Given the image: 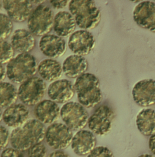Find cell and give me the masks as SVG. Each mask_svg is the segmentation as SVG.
Instances as JSON below:
<instances>
[{"label":"cell","instance_id":"6da1fadb","mask_svg":"<svg viewBox=\"0 0 155 157\" xmlns=\"http://www.w3.org/2000/svg\"><path fill=\"white\" fill-rule=\"evenodd\" d=\"M46 133L43 124L36 119H29L22 126L12 130L10 142L13 147L26 151L33 145L41 143L45 139Z\"/></svg>","mask_w":155,"mask_h":157},{"label":"cell","instance_id":"7a4b0ae2","mask_svg":"<svg viewBox=\"0 0 155 157\" xmlns=\"http://www.w3.org/2000/svg\"><path fill=\"white\" fill-rule=\"evenodd\" d=\"M78 101L85 108H93L102 100L100 81L94 74L86 72L76 78L74 84Z\"/></svg>","mask_w":155,"mask_h":157},{"label":"cell","instance_id":"3957f363","mask_svg":"<svg viewBox=\"0 0 155 157\" xmlns=\"http://www.w3.org/2000/svg\"><path fill=\"white\" fill-rule=\"evenodd\" d=\"M68 9L81 29L92 30L101 21V11L94 1L72 0L69 2Z\"/></svg>","mask_w":155,"mask_h":157},{"label":"cell","instance_id":"277c9868","mask_svg":"<svg viewBox=\"0 0 155 157\" xmlns=\"http://www.w3.org/2000/svg\"><path fill=\"white\" fill-rule=\"evenodd\" d=\"M38 66L36 59L33 55L19 54L7 64L6 76L13 83L21 84L34 77Z\"/></svg>","mask_w":155,"mask_h":157},{"label":"cell","instance_id":"5b68a950","mask_svg":"<svg viewBox=\"0 0 155 157\" xmlns=\"http://www.w3.org/2000/svg\"><path fill=\"white\" fill-rule=\"evenodd\" d=\"M54 18L53 11L49 7L44 4L38 5L28 19V30L35 36L48 34L53 28Z\"/></svg>","mask_w":155,"mask_h":157},{"label":"cell","instance_id":"8992f818","mask_svg":"<svg viewBox=\"0 0 155 157\" xmlns=\"http://www.w3.org/2000/svg\"><path fill=\"white\" fill-rule=\"evenodd\" d=\"M60 116L64 124L72 131H79L88 124L89 115L79 103L70 101L64 104L60 110Z\"/></svg>","mask_w":155,"mask_h":157},{"label":"cell","instance_id":"52a82bcc","mask_svg":"<svg viewBox=\"0 0 155 157\" xmlns=\"http://www.w3.org/2000/svg\"><path fill=\"white\" fill-rule=\"evenodd\" d=\"M46 90V85L44 80L34 76L20 84L18 89V98L26 106H35L42 101Z\"/></svg>","mask_w":155,"mask_h":157},{"label":"cell","instance_id":"ba28073f","mask_svg":"<svg viewBox=\"0 0 155 157\" xmlns=\"http://www.w3.org/2000/svg\"><path fill=\"white\" fill-rule=\"evenodd\" d=\"M115 113L111 107L102 105L89 117L88 125L92 132L99 136L107 135L112 129Z\"/></svg>","mask_w":155,"mask_h":157},{"label":"cell","instance_id":"9c48e42d","mask_svg":"<svg viewBox=\"0 0 155 157\" xmlns=\"http://www.w3.org/2000/svg\"><path fill=\"white\" fill-rule=\"evenodd\" d=\"M73 136L72 130L65 124L55 123L50 125L46 129L45 139L50 147L62 150L71 144Z\"/></svg>","mask_w":155,"mask_h":157},{"label":"cell","instance_id":"30bf717a","mask_svg":"<svg viewBox=\"0 0 155 157\" xmlns=\"http://www.w3.org/2000/svg\"><path fill=\"white\" fill-rule=\"evenodd\" d=\"M95 44V39L91 33L81 30L74 32L70 36L68 46L71 51L78 56H87L92 52Z\"/></svg>","mask_w":155,"mask_h":157},{"label":"cell","instance_id":"8fae6325","mask_svg":"<svg viewBox=\"0 0 155 157\" xmlns=\"http://www.w3.org/2000/svg\"><path fill=\"white\" fill-rule=\"evenodd\" d=\"M134 21L139 27L155 33V2L141 1L133 11Z\"/></svg>","mask_w":155,"mask_h":157},{"label":"cell","instance_id":"7c38bea8","mask_svg":"<svg viewBox=\"0 0 155 157\" xmlns=\"http://www.w3.org/2000/svg\"><path fill=\"white\" fill-rule=\"evenodd\" d=\"M132 96L135 102L140 106L148 107L155 104V80H142L133 87Z\"/></svg>","mask_w":155,"mask_h":157},{"label":"cell","instance_id":"4fadbf2b","mask_svg":"<svg viewBox=\"0 0 155 157\" xmlns=\"http://www.w3.org/2000/svg\"><path fill=\"white\" fill-rule=\"evenodd\" d=\"M74 85L67 79L58 80L51 82L47 89V94L50 100L57 103L68 102L74 96Z\"/></svg>","mask_w":155,"mask_h":157},{"label":"cell","instance_id":"5bb4252c","mask_svg":"<svg viewBox=\"0 0 155 157\" xmlns=\"http://www.w3.org/2000/svg\"><path fill=\"white\" fill-rule=\"evenodd\" d=\"M40 51L48 57L57 58L63 56L66 51L67 45L62 37L54 34L46 35L39 40Z\"/></svg>","mask_w":155,"mask_h":157},{"label":"cell","instance_id":"9a60e30c","mask_svg":"<svg viewBox=\"0 0 155 157\" xmlns=\"http://www.w3.org/2000/svg\"><path fill=\"white\" fill-rule=\"evenodd\" d=\"M3 7L8 17L16 22H23L28 20L33 11L30 1H2Z\"/></svg>","mask_w":155,"mask_h":157},{"label":"cell","instance_id":"2e32d148","mask_svg":"<svg viewBox=\"0 0 155 157\" xmlns=\"http://www.w3.org/2000/svg\"><path fill=\"white\" fill-rule=\"evenodd\" d=\"M96 144L94 134L90 130L82 129L73 136L71 145L75 154L83 156L88 155L96 147Z\"/></svg>","mask_w":155,"mask_h":157},{"label":"cell","instance_id":"e0dca14e","mask_svg":"<svg viewBox=\"0 0 155 157\" xmlns=\"http://www.w3.org/2000/svg\"><path fill=\"white\" fill-rule=\"evenodd\" d=\"M29 111L23 103L15 104L6 108L2 115V119L7 126L17 128L28 120Z\"/></svg>","mask_w":155,"mask_h":157},{"label":"cell","instance_id":"ac0fdd59","mask_svg":"<svg viewBox=\"0 0 155 157\" xmlns=\"http://www.w3.org/2000/svg\"><path fill=\"white\" fill-rule=\"evenodd\" d=\"M60 110L57 103L51 100H44L35 106L34 114L40 123L50 125L58 119Z\"/></svg>","mask_w":155,"mask_h":157},{"label":"cell","instance_id":"d6986e66","mask_svg":"<svg viewBox=\"0 0 155 157\" xmlns=\"http://www.w3.org/2000/svg\"><path fill=\"white\" fill-rule=\"evenodd\" d=\"M76 25L74 17L68 12L60 11L54 16L53 30L59 36H70L74 33Z\"/></svg>","mask_w":155,"mask_h":157},{"label":"cell","instance_id":"ffe728a7","mask_svg":"<svg viewBox=\"0 0 155 157\" xmlns=\"http://www.w3.org/2000/svg\"><path fill=\"white\" fill-rule=\"evenodd\" d=\"M11 44L19 54L28 53L34 49L35 40L30 31L24 29L15 30L11 37Z\"/></svg>","mask_w":155,"mask_h":157},{"label":"cell","instance_id":"44dd1931","mask_svg":"<svg viewBox=\"0 0 155 157\" xmlns=\"http://www.w3.org/2000/svg\"><path fill=\"white\" fill-rule=\"evenodd\" d=\"M62 67L66 77L75 78L85 73L88 69V63L84 57L73 55L65 59Z\"/></svg>","mask_w":155,"mask_h":157},{"label":"cell","instance_id":"7402d4cb","mask_svg":"<svg viewBox=\"0 0 155 157\" xmlns=\"http://www.w3.org/2000/svg\"><path fill=\"white\" fill-rule=\"evenodd\" d=\"M38 72L41 78L46 81H56L62 76V67L59 62L53 59H46L39 62Z\"/></svg>","mask_w":155,"mask_h":157},{"label":"cell","instance_id":"603a6c76","mask_svg":"<svg viewBox=\"0 0 155 157\" xmlns=\"http://www.w3.org/2000/svg\"><path fill=\"white\" fill-rule=\"evenodd\" d=\"M136 124L139 132L143 136H149L155 134V110L143 109L136 118Z\"/></svg>","mask_w":155,"mask_h":157},{"label":"cell","instance_id":"cb8c5ba5","mask_svg":"<svg viewBox=\"0 0 155 157\" xmlns=\"http://www.w3.org/2000/svg\"><path fill=\"white\" fill-rule=\"evenodd\" d=\"M2 108H6L15 104L18 98V90L14 85L8 82H1L0 84Z\"/></svg>","mask_w":155,"mask_h":157},{"label":"cell","instance_id":"d4e9b609","mask_svg":"<svg viewBox=\"0 0 155 157\" xmlns=\"http://www.w3.org/2000/svg\"><path fill=\"white\" fill-rule=\"evenodd\" d=\"M14 51L10 43L1 40V64H8L13 58Z\"/></svg>","mask_w":155,"mask_h":157},{"label":"cell","instance_id":"484cf974","mask_svg":"<svg viewBox=\"0 0 155 157\" xmlns=\"http://www.w3.org/2000/svg\"><path fill=\"white\" fill-rule=\"evenodd\" d=\"M1 40L7 39L13 31V24L12 20L8 15L1 13Z\"/></svg>","mask_w":155,"mask_h":157},{"label":"cell","instance_id":"4316f807","mask_svg":"<svg viewBox=\"0 0 155 157\" xmlns=\"http://www.w3.org/2000/svg\"><path fill=\"white\" fill-rule=\"evenodd\" d=\"M46 152V147L41 142L30 147L27 151V155L28 157H45Z\"/></svg>","mask_w":155,"mask_h":157},{"label":"cell","instance_id":"83f0119b","mask_svg":"<svg viewBox=\"0 0 155 157\" xmlns=\"http://www.w3.org/2000/svg\"><path fill=\"white\" fill-rule=\"evenodd\" d=\"M87 157H114L113 153L107 147L100 146L96 147Z\"/></svg>","mask_w":155,"mask_h":157},{"label":"cell","instance_id":"f1b7e54d","mask_svg":"<svg viewBox=\"0 0 155 157\" xmlns=\"http://www.w3.org/2000/svg\"><path fill=\"white\" fill-rule=\"evenodd\" d=\"M0 134H1V149H4L7 147L8 142L10 141V135L9 131L6 127L3 125H1L0 127Z\"/></svg>","mask_w":155,"mask_h":157},{"label":"cell","instance_id":"f546056e","mask_svg":"<svg viewBox=\"0 0 155 157\" xmlns=\"http://www.w3.org/2000/svg\"><path fill=\"white\" fill-rule=\"evenodd\" d=\"M1 157H24V156L22 151L13 147H8L2 151Z\"/></svg>","mask_w":155,"mask_h":157},{"label":"cell","instance_id":"4dcf8cb0","mask_svg":"<svg viewBox=\"0 0 155 157\" xmlns=\"http://www.w3.org/2000/svg\"><path fill=\"white\" fill-rule=\"evenodd\" d=\"M54 9L59 10L65 8L69 4L68 1H50L49 2Z\"/></svg>","mask_w":155,"mask_h":157},{"label":"cell","instance_id":"1f68e13d","mask_svg":"<svg viewBox=\"0 0 155 157\" xmlns=\"http://www.w3.org/2000/svg\"><path fill=\"white\" fill-rule=\"evenodd\" d=\"M148 146L149 150L155 156V134L150 136L149 137Z\"/></svg>","mask_w":155,"mask_h":157},{"label":"cell","instance_id":"d6a6232c","mask_svg":"<svg viewBox=\"0 0 155 157\" xmlns=\"http://www.w3.org/2000/svg\"><path fill=\"white\" fill-rule=\"evenodd\" d=\"M48 157H70L66 152L62 150H56L50 153Z\"/></svg>","mask_w":155,"mask_h":157},{"label":"cell","instance_id":"836d02e7","mask_svg":"<svg viewBox=\"0 0 155 157\" xmlns=\"http://www.w3.org/2000/svg\"><path fill=\"white\" fill-rule=\"evenodd\" d=\"M6 76V70L1 64V81L2 82L5 79Z\"/></svg>","mask_w":155,"mask_h":157},{"label":"cell","instance_id":"e575fe53","mask_svg":"<svg viewBox=\"0 0 155 157\" xmlns=\"http://www.w3.org/2000/svg\"><path fill=\"white\" fill-rule=\"evenodd\" d=\"M32 4H39V5H40V4H43L45 2V1H38V0H33V1H30Z\"/></svg>","mask_w":155,"mask_h":157},{"label":"cell","instance_id":"d590c367","mask_svg":"<svg viewBox=\"0 0 155 157\" xmlns=\"http://www.w3.org/2000/svg\"><path fill=\"white\" fill-rule=\"evenodd\" d=\"M138 157H154L152 155L148 154H141Z\"/></svg>","mask_w":155,"mask_h":157},{"label":"cell","instance_id":"8d00e7d4","mask_svg":"<svg viewBox=\"0 0 155 157\" xmlns=\"http://www.w3.org/2000/svg\"><path fill=\"white\" fill-rule=\"evenodd\" d=\"M154 2H155V1H154Z\"/></svg>","mask_w":155,"mask_h":157}]
</instances>
